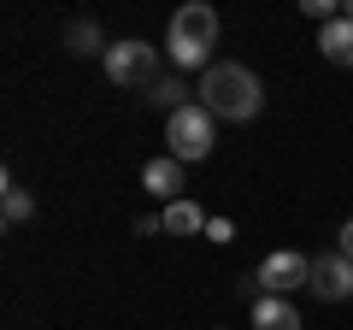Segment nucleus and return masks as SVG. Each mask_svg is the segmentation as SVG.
<instances>
[{
	"mask_svg": "<svg viewBox=\"0 0 353 330\" xmlns=\"http://www.w3.org/2000/svg\"><path fill=\"white\" fill-rule=\"evenodd\" d=\"M212 48H218V12L206 0H189L171 12V30H165V53H171L176 71H212Z\"/></svg>",
	"mask_w": 353,
	"mask_h": 330,
	"instance_id": "obj_1",
	"label": "nucleus"
},
{
	"mask_svg": "<svg viewBox=\"0 0 353 330\" xmlns=\"http://www.w3.org/2000/svg\"><path fill=\"white\" fill-rule=\"evenodd\" d=\"M201 106L212 118H224V124H248V118H259L265 106V89H259V77L248 71V65H212V71L201 77Z\"/></svg>",
	"mask_w": 353,
	"mask_h": 330,
	"instance_id": "obj_2",
	"label": "nucleus"
},
{
	"mask_svg": "<svg viewBox=\"0 0 353 330\" xmlns=\"http://www.w3.org/2000/svg\"><path fill=\"white\" fill-rule=\"evenodd\" d=\"M212 142H218V118L206 113L201 101L176 106V113L165 118V148H171V159L194 165V159H206V153H212Z\"/></svg>",
	"mask_w": 353,
	"mask_h": 330,
	"instance_id": "obj_3",
	"label": "nucleus"
},
{
	"mask_svg": "<svg viewBox=\"0 0 353 330\" xmlns=\"http://www.w3.org/2000/svg\"><path fill=\"white\" fill-rule=\"evenodd\" d=\"M101 65H106V77H112L118 89H136V83H148V89H153V83H159V48H148V41H136V36L112 41Z\"/></svg>",
	"mask_w": 353,
	"mask_h": 330,
	"instance_id": "obj_4",
	"label": "nucleus"
},
{
	"mask_svg": "<svg viewBox=\"0 0 353 330\" xmlns=\"http://www.w3.org/2000/svg\"><path fill=\"white\" fill-rule=\"evenodd\" d=\"M259 289H265V295L312 289V260L294 254V248H277V254H265V260H259Z\"/></svg>",
	"mask_w": 353,
	"mask_h": 330,
	"instance_id": "obj_5",
	"label": "nucleus"
},
{
	"mask_svg": "<svg viewBox=\"0 0 353 330\" xmlns=\"http://www.w3.org/2000/svg\"><path fill=\"white\" fill-rule=\"evenodd\" d=\"M312 295H318V301H347V295H353V260L318 254L312 260Z\"/></svg>",
	"mask_w": 353,
	"mask_h": 330,
	"instance_id": "obj_6",
	"label": "nucleus"
},
{
	"mask_svg": "<svg viewBox=\"0 0 353 330\" xmlns=\"http://www.w3.org/2000/svg\"><path fill=\"white\" fill-rule=\"evenodd\" d=\"M141 189H148V195H165V206L183 201V195H176V189H183V159H171V153L148 159V165H141Z\"/></svg>",
	"mask_w": 353,
	"mask_h": 330,
	"instance_id": "obj_7",
	"label": "nucleus"
},
{
	"mask_svg": "<svg viewBox=\"0 0 353 330\" xmlns=\"http://www.w3.org/2000/svg\"><path fill=\"white\" fill-rule=\"evenodd\" d=\"M253 330H301V313H294L289 295H259L253 301Z\"/></svg>",
	"mask_w": 353,
	"mask_h": 330,
	"instance_id": "obj_8",
	"label": "nucleus"
},
{
	"mask_svg": "<svg viewBox=\"0 0 353 330\" xmlns=\"http://www.w3.org/2000/svg\"><path fill=\"white\" fill-rule=\"evenodd\" d=\"M318 53L330 65H353V18H336V24L318 30Z\"/></svg>",
	"mask_w": 353,
	"mask_h": 330,
	"instance_id": "obj_9",
	"label": "nucleus"
},
{
	"mask_svg": "<svg viewBox=\"0 0 353 330\" xmlns=\"http://www.w3.org/2000/svg\"><path fill=\"white\" fill-rule=\"evenodd\" d=\"M159 218H165V230H171V236H206V224H212V218H206L189 195H183V201H171Z\"/></svg>",
	"mask_w": 353,
	"mask_h": 330,
	"instance_id": "obj_10",
	"label": "nucleus"
},
{
	"mask_svg": "<svg viewBox=\"0 0 353 330\" xmlns=\"http://www.w3.org/2000/svg\"><path fill=\"white\" fill-rule=\"evenodd\" d=\"M65 48L83 53V59H88V53H101V59H106V48H112V41H101V24H94V18H77V24L65 30Z\"/></svg>",
	"mask_w": 353,
	"mask_h": 330,
	"instance_id": "obj_11",
	"label": "nucleus"
},
{
	"mask_svg": "<svg viewBox=\"0 0 353 330\" xmlns=\"http://www.w3.org/2000/svg\"><path fill=\"white\" fill-rule=\"evenodd\" d=\"M0 189H6V224H24V218L36 213V201H30V189H18L12 177L0 183Z\"/></svg>",
	"mask_w": 353,
	"mask_h": 330,
	"instance_id": "obj_12",
	"label": "nucleus"
},
{
	"mask_svg": "<svg viewBox=\"0 0 353 330\" xmlns=\"http://www.w3.org/2000/svg\"><path fill=\"white\" fill-rule=\"evenodd\" d=\"M148 101H153V106H165V118H171L176 106H189V101H183V83H171V77H159V83H153Z\"/></svg>",
	"mask_w": 353,
	"mask_h": 330,
	"instance_id": "obj_13",
	"label": "nucleus"
},
{
	"mask_svg": "<svg viewBox=\"0 0 353 330\" xmlns=\"http://www.w3.org/2000/svg\"><path fill=\"white\" fill-rule=\"evenodd\" d=\"M301 12H306V18H318V24H336V18H341L330 0H301Z\"/></svg>",
	"mask_w": 353,
	"mask_h": 330,
	"instance_id": "obj_14",
	"label": "nucleus"
},
{
	"mask_svg": "<svg viewBox=\"0 0 353 330\" xmlns=\"http://www.w3.org/2000/svg\"><path fill=\"white\" fill-rule=\"evenodd\" d=\"M336 254H341V260H353V218L336 230Z\"/></svg>",
	"mask_w": 353,
	"mask_h": 330,
	"instance_id": "obj_15",
	"label": "nucleus"
},
{
	"mask_svg": "<svg viewBox=\"0 0 353 330\" xmlns=\"http://www.w3.org/2000/svg\"><path fill=\"white\" fill-rule=\"evenodd\" d=\"M206 236H212V242H230V236H236V224H230V218H212V224H206Z\"/></svg>",
	"mask_w": 353,
	"mask_h": 330,
	"instance_id": "obj_16",
	"label": "nucleus"
},
{
	"mask_svg": "<svg viewBox=\"0 0 353 330\" xmlns=\"http://www.w3.org/2000/svg\"><path fill=\"white\" fill-rule=\"evenodd\" d=\"M218 330H224V324H218Z\"/></svg>",
	"mask_w": 353,
	"mask_h": 330,
	"instance_id": "obj_17",
	"label": "nucleus"
}]
</instances>
